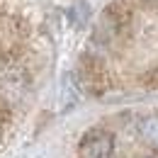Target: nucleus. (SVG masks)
<instances>
[{
	"label": "nucleus",
	"instance_id": "4",
	"mask_svg": "<svg viewBox=\"0 0 158 158\" xmlns=\"http://www.w3.org/2000/svg\"><path fill=\"white\" fill-rule=\"evenodd\" d=\"M27 93V73L20 68H10L0 78V112L15 107Z\"/></svg>",
	"mask_w": 158,
	"mask_h": 158
},
{
	"label": "nucleus",
	"instance_id": "3",
	"mask_svg": "<svg viewBox=\"0 0 158 158\" xmlns=\"http://www.w3.org/2000/svg\"><path fill=\"white\" fill-rule=\"evenodd\" d=\"M78 153H80V158H112L114 136L107 129H90L80 139Z\"/></svg>",
	"mask_w": 158,
	"mask_h": 158
},
{
	"label": "nucleus",
	"instance_id": "1",
	"mask_svg": "<svg viewBox=\"0 0 158 158\" xmlns=\"http://www.w3.org/2000/svg\"><path fill=\"white\" fill-rule=\"evenodd\" d=\"M129 7L124 2H112L110 7H105V12L100 15L95 24V41L98 44H110L119 32L129 24Z\"/></svg>",
	"mask_w": 158,
	"mask_h": 158
},
{
	"label": "nucleus",
	"instance_id": "5",
	"mask_svg": "<svg viewBox=\"0 0 158 158\" xmlns=\"http://www.w3.org/2000/svg\"><path fill=\"white\" fill-rule=\"evenodd\" d=\"M139 134L146 143L158 146V114H146L139 122Z\"/></svg>",
	"mask_w": 158,
	"mask_h": 158
},
{
	"label": "nucleus",
	"instance_id": "2",
	"mask_svg": "<svg viewBox=\"0 0 158 158\" xmlns=\"http://www.w3.org/2000/svg\"><path fill=\"white\" fill-rule=\"evenodd\" d=\"M78 80L90 95H102V93L107 90V85H110V76H107L105 63H102L98 56H93V54H85V56L80 59Z\"/></svg>",
	"mask_w": 158,
	"mask_h": 158
},
{
	"label": "nucleus",
	"instance_id": "6",
	"mask_svg": "<svg viewBox=\"0 0 158 158\" xmlns=\"http://www.w3.org/2000/svg\"><path fill=\"white\" fill-rule=\"evenodd\" d=\"M141 85L148 88V90H158V66L151 68V71H146V73L141 76Z\"/></svg>",
	"mask_w": 158,
	"mask_h": 158
}]
</instances>
